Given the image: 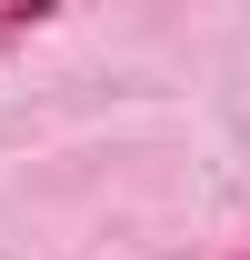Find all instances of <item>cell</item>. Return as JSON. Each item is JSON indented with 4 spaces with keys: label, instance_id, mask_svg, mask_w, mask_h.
Returning <instances> with one entry per match:
<instances>
[{
    "label": "cell",
    "instance_id": "cell-1",
    "mask_svg": "<svg viewBox=\"0 0 250 260\" xmlns=\"http://www.w3.org/2000/svg\"><path fill=\"white\" fill-rule=\"evenodd\" d=\"M40 20H50L40 0H10V10H0V40H20V30H40Z\"/></svg>",
    "mask_w": 250,
    "mask_h": 260
}]
</instances>
